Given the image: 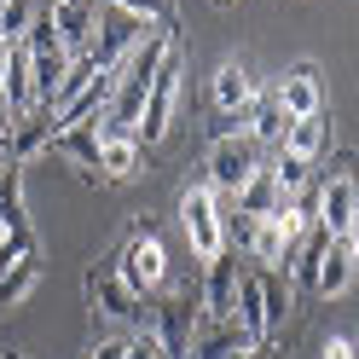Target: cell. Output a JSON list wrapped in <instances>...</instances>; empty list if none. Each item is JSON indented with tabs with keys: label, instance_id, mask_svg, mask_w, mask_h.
Wrapping results in <instances>:
<instances>
[{
	"label": "cell",
	"instance_id": "3957f363",
	"mask_svg": "<svg viewBox=\"0 0 359 359\" xmlns=\"http://www.w3.org/2000/svg\"><path fill=\"white\" fill-rule=\"evenodd\" d=\"M180 232H186L191 255L197 261H215L226 250V226H220V191L209 180H197V186L180 191Z\"/></svg>",
	"mask_w": 359,
	"mask_h": 359
},
{
	"label": "cell",
	"instance_id": "5b68a950",
	"mask_svg": "<svg viewBox=\"0 0 359 359\" xmlns=\"http://www.w3.org/2000/svg\"><path fill=\"white\" fill-rule=\"evenodd\" d=\"M197 319H203V302H197V284H180V290H168V302H156V307H151L145 330H156V342H163V353H168V359H186Z\"/></svg>",
	"mask_w": 359,
	"mask_h": 359
},
{
	"label": "cell",
	"instance_id": "5bb4252c",
	"mask_svg": "<svg viewBox=\"0 0 359 359\" xmlns=\"http://www.w3.org/2000/svg\"><path fill=\"white\" fill-rule=\"evenodd\" d=\"M255 93H261V87H255V76L243 70L238 58H226V64L215 70V81H209V99H215V110H220L226 122H232V116H250Z\"/></svg>",
	"mask_w": 359,
	"mask_h": 359
},
{
	"label": "cell",
	"instance_id": "f546056e",
	"mask_svg": "<svg viewBox=\"0 0 359 359\" xmlns=\"http://www.w3.org/2000/svg\"><path fill=\"white\" fill-rule=\"evenodd\" d=\"M342 243H348V255L359 261V209H353V220H348V232H342Z\"/></svg>",
	"mask_w": 359,
	"mask_h": 359
},
{
	"label": "cell",
	"instance_id": "7c38bea8",
	"mask_svg": "<svg viewBox=\"0 0 359 359\" xmlns=\"http://www.w3.org/2000/svg\"><path fill=\"white\" fill-rule=\"evenodd\" d=\"M53 133H58L53 104H35V110H24V116L12 122V140H6L12 163L24 168V163H35V156H47V151H53Z\"/></svg>",
	"mask_w": 359,
	"mask_h": 359
},
{
	"label": "cell",
	"instance_id": "836d02e7",
	"mask_svg": "<svg viewBox=\"0 0 359 359\" xmlns=\"http://www.w3.org/2000/svg\"><path fill=\"white\" fill-rule=\"evenodd\" d=\"M353 353H359V342H353Z\"/></svg>",
	"mask_w": 359,
	"mask_h": 359
},
{
	"label": "cell",
	"instance_id": "cb8c5ba5",
	"mask_svg": "<svg viewBox=\"0 0 359 359\" xmlns=\"http://www.w3.org/2000/svg\"><path fill=\"white\" fill-rule=\"evenodd\" d=\"M41 18V0H0V41H24L29 35V24Z\"/></svg>",
	"mask_w": 359,
	"mask_h": 359
},
{
	"label": "cell",
	"instance_id": "7402d4cb",
	"mask_svg": "<svg viewBox=\"0 0 359 359\" xmlns=\"http://www.w3.org/2000/svg\"><path fill=\"white\" fill-rule=\"evenodd\" d=\"M70 53L64 47H53V53H29V70H35V104H53V93H58V81L70 76Z\"/></svg>",
	"mask_w": 359,
	"mask_h": 359
},
{
	"label": "cell",
	"instance_id": "f1b7e54d",
	"mask_svg": "<svg viewBox=\"0 0 359 359\" xmlns=\"http://www.w3.org/2000/svg\"><path fill=\"white\" fill-rule=\"evenodd\" d=\"M12 122H18V110L6 104V93H0V145H6V140H12Z\"/></svg>",
	"mask_w": 359,
	"mask_h": 359
},
{
	"label": "cell",
	"instance_id": "1f68e13d",
	"mask_svg": "<svg viewBox=\"0 0 359 359\" xmlns=\"http://www.w3.org/2000/svg\"><path fill=\"white\" fill-rule=\"evenodd\" d=\"M6 64H12V41H0V81H6Z\"/></svg>",
	"mask_w": 359,
	"mask_h": 359
},
{
	"label": "cell",
	"instance_id": "2e32d148",
	"mask_svg": "<svg viewBox=\"0 0 359 359\" xmlns=\"http://www.w3.org/2000/svg\"><path fill=\"white\" fill-rule=\"evenodd\" d=\"M243 133L266 151V145H284V133H290V116H284V104L273 99V93H255V104H250V116H243Z\"/></svg>",
	"mask_w": 359,
	"mask_h": 359
},
{
	"label": "cell",
	"instance_id": "8fae6325",
	"mask_svg": "<svg viewBox=\"0 0 359 359\" xmlns=\"http://www.w3.org/2000/svg\"><path fill=\"white\" fill-rule=\"evenodd\" d=\"M243 348H255V342H250V330H243L238 319H215V313H203L197 330H191L186 359H238Z\"/></svg>",
	"mask_w": 359,
	"mask_h": 359
},
{
	"label": "cell",
	"instance_id": "9a60e30c",
	"mask_svg": "<svg viewBox=\"0 0 359 359\" xmlns=\"http://www.w3.org/2000/svg\"><path fill=\"white\" fill-rule=\"evenodd\" d=\"M53 24H58V41L70 47V58H87V47H93V24H99V6H93V0L53 6Z\"/></svg>",
	"mask_w": 359,
	"mask_h": 359
},
{
	"label": "cell",
	"instance_id": "d6986e66",
	"mask_svg": "<svg viewBox=\"0 0 359 359\" xmlns=\"http://www.w3.org/2000/svg\"><path fill=\"white\" fill-rule=\"evenodd\" d=\"M53 156L76 163L87 180H99V133H93V128H70V133H53Z\"/></svg>",
	"mask_w": 359,
	"mask_h": 359
},
{
	"label": "cell",
	"instance_id": "d6a6232c",
	"mask_svg": "<svg viewBox=\"0 0 359 359\" xmlns=\"http://www.w3.org/2000/svg\"><path fill=\"white\" fill-rule=\"evenodd\" d=\"M6 359H24V353H6Z\"/></svg>",
	"mask_w": 359,
	"mask_h": 359
},
{
	"label": "cell",
	"instance_id": "603a6c76",
	"mask_svg": "<svg viewBox=\"0 0 359 359\" xmlns=\"http://www.w3.org/2000/svg\"><path fill=\"white\" fill-rule=\"evenodd\" d=\"M35 284H41V261L35 255L18 261V266H6V273H0V307H24L35 296Z\"/></svg>",
	"mask_w": 359,
	"mask_h": 359
},
{
	"label": "cell",
	"instance_id": "8992f818",
	"mask_svg": "<svg viewBox=\"0 0 359 359\" xmlns=\"http://www.w3.org/2000/svg\"><path fill=\"white\" fill-rule=\"evenodd\" d=\"M93 6H99V0H93ZM151 29H156V24H145V18H133V12L99 6V24H93V47H87V58H93L99 70H116V64L140 47Z\"/></svg>",
	"mask_w": 359,
	"mask_h": 359
},
{
	"label": "cell",
	"instance_id": "ba28073f",
	"mask_svg": "<svg viewBox=\"0 0 359 359\" xmlns=\"http://www.w3.org/2000/svg\"><path fill=\"white\" fill-rule=\"evenodd\" d=\"M87 296H93V307L104 313V319H116V325L145 330V319H151L145 296H133V290L122 284V273H116V266H99V273H87Z\"/></svg>",
	"mask_w": 359,
	"mask_h": 359
},
{
	"label": "cell",
	"instance_id": "ac0fdd59",
	"mask_svg": "<svg viewBox=\"0 0 359 359\" xmlns=\"http://www.w3.org/2000/svg\"><path fill=\"white\" fill-rule=\"evenodd\" d=\"M145 163V145L140 140H99V180H110V186H122V180H133Z\"/></svg>",
	"mask_w": 359,
	"mask_h": 359
},
{
	"label": "cell",
	"instance_id": "4fadbf2b",
	"mask_svg": "<svg viewBox=\"0 0 359 359\" xmlns=\"http://www.w3.org/2000/svg\"><path fill=\"white\" fill-rule=\"evenodd\" d=\"M273 99L284 104V116L290 122H302V116H319L325 110V87H319V64H296L278 87H273Z\"/></svg>",
	"mask_w": 359,
	"mask_h": 359
},
{
	"label": "cell",
	"instance_id": "e0dca14e",
	"mask_svg": "<svg viewBox=\"0 0 359 359\" xmlns=\"http://www.w3.org/2000/svg\"><path fill=\"white\" fill-rule=\"evenodd\" d=\"M232 203H238L243 215H255V220H261V215H273L278 203H290V197L278 191V174H273V163H261L250 180H243V191L232 197Z\"/></svg>",
	"mask_w": 359,
	"mask_h": 359
},
{
	"label": "cell",
	"instance_id": "9c48e42d",
	"mask_svg": "<svg viewBox=\"0 0 359 359\" xmlns=\"http://www.w3.org/2000/svg\"><path fill=\"white\" fill-rule=\"evenodd\" d=\"M353 209H359V180H353V156H336L330 180L319 186V226H325L330 238H342V232H348V220H353Z\"/></svg>",
	"mask_w": 359,
	"mask_h": 359
},
{
	"label": "cell",
	"instance_id": "30bf717a",
	"mask_svg": "<svg viewBox=\"0 0 359 359\" xmlns=\"http://www.w3.org/2000/svg\"><path fill=\"white\" fill-rule=\"evenodd\" d=\"M243 255L238 250H220L215 261H203V284H197V302H203V313H215V319H232V296H238V278H243Z\"/></svg>",
	"mask_w": 359,
	"mask_h": 359
},
{
	"label": "cell",
	"instance_id": "4dcf8cb0",
	"mask_svg": "<svg viewBox=\"0 0 359 359\" xmlns=\"http://www.w3.org/2000/svg\"><path fill=\"white\" fill-rule=\"evenodd\" d=\"M238 359H273V348H266V342H255V348H243Z\"/></svg>",
	"mask_w": 359,
	"mask_h": 359
},
{
	"label": "cell",
	"instance_id": "52a82bcc",
	"mask_svg": "<svg viewBox=\"0 0 359 359\" xmlns=\"http://www.w3.org/2000/svg\"><path fill=\"white\" fill-rule=\"evenodd\" d=\"M174 104H180V53L156 70L151 93H145V110H140V133H133V140H140V145H163L168 128H174Z\"/></svg>",
	"mask_w": 359,
	"mask_h": 359
},
{
	"label": "cell",
	"instance_id": "4316f807",
	"mask_svg": "<svg viewBox=\"0 0 359 359\" xmlns=\"http://www.w3.org/2000/svg\"><path fill=\"white\" fill-rule=\"evenodd\" d=\"M128 359H168L163 342H156V330H133L128 336Z\"/></svg>",
	"mask_w": 359,
	"mask_h": 359
},
{
	"label": "cell",
	"instance_id": "d4e9b609",
	"mask_svg": "<svg viewBox=\"0 0 359 359\" xmlns=\"http://www.w3.org/2000/svg\"><path fill=\"white\" fill-rule=\"evenodd\" d=\"M93 76H99V64H93V58H76V64H70V76H64V81H58V93H53V116H58L64 104H76L87 87H93Z\"/></svg>",
	"mask_w": 359,
	"mask_h": 359
},
{
	"label": "cell",
	"instance_id": "83f0119b",
	"mask_svg": "<svg viewBox=\"0 0 359 359\" xmlns=\"http://www.w3.org/2000/svg\"><path fill=\"white\" fill-rule=\"evenodd\" d=\"M87 359H128V336H104V342H93Z\"/></svg>",
	"mask_w": 359,
	"mask_h": 359
},
{
	"label": "cell",
	"instance_id": "6da1fadb",
	"mask_svg": "<svg viewBox=\"0 0 359 359\" xmlns=\"http://www.w3.org/2000/svg\"><path fill=\"white\" fill-rule=\"evenodd\" d=\"M284 307H290V278L266 273V266H243L238 296H232V319L250 330V342H266L284 325Z\"/></svg>",
	"mask_w": 359,
	"mask_h": 359
},
{
	"label": "cell",
	"instance_id": "277c9868",
	"mask_svg": "<svg viewBox=\"0 0 359 359\" xmlns=\"http://www.w3.org/2000/svg\"><path fill=\"white\" fill-rule=\"evenodd\" d=\"M261 163H266V156H261V145H255L243 128L215 133V140H209V156H203V168H209V186H215L220 197H238V191H243V180H250Z\"/></svg>",
	"mask_w": 359,
	"mask_h": 359
},
{
	"label": "cell",
	"instance_id": "484cf974",
	"mask_svg": "<svg viewBox=\"0 0 359 359\" xmlns=\"http://www.w3.org/2000/svg\"><path fill=\"white\" fill-rule=\"evenodd\" d=\"M99 6L133 12V18H145V24H174V0H99Z\"/></svg>",
	"mask_w": 359,
	"mask_h": 359
},
{
	"label": "cell",
	"instance_id": "7a4b0ae2",
	"mask_svg": "<svg viewBox=\"0 0 359 359\" xmlns=\"http://www.w3.org/2000/svg\"><path fill=\"white\" fill-rule=\"evenodd\" d=\"M116 273L122 284L133 290V296H156V290H168V250H163V238H156L151 220H140V226L128 232V243L116 250Z\"/></svg>",
	"mask_w": 359,
	"mask_h": 359
},
{
	"label": "cell",
	"instance_id": "ffe728a7",
	"mask_svg": "<svg viewBox=\"0 0 359 359\" xmlns=\"http://www.w3.org/2000/svg\"><path fill=\"white\" fill-rule=\"evenodd\" d=\"M353 266H359V261L348 255V243L336 238L330 250H325V261H319V278H313V296H325V302H330V296H342V290L353 284Z\"/></svg>",
	"mask_w": 359,
	"mask_h": 359
},
{
	"label": "cell",
	"instance_id": "44dd1931",
	"mask_svg": "<svg viewBox=\"0 0 359 359\" xmlns=\"http://www.w3.org/2000/svg\"><path fill=\"white\" fill-rule=\"evenodd\" d=\"M325 140H330V122H325V110L319 116H302V122H290V133H284V156H302V163H313V156L325 151Z\"/></svg>",
	"mask_w": 359,
	"mask_h": 359
}]
</instances>
